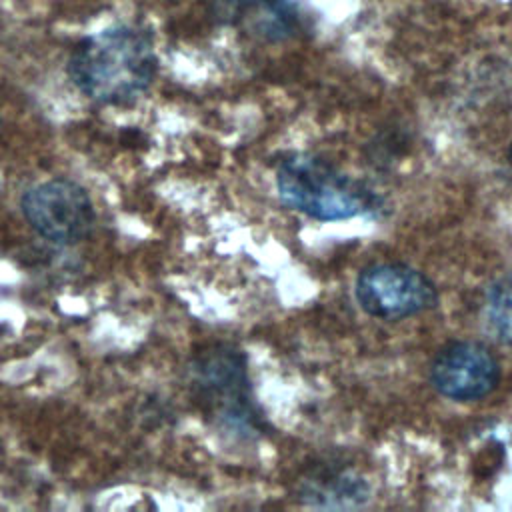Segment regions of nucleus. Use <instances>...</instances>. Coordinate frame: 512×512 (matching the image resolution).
<instances>
[{"label":"nucleus","mask_w":512,"mask_h":512,"mask_svg":"<svg viewBox=\"0 0 512 512\" xmlns=\"http://www.w3.org/2000/svg\"><path fill=\"white\" fill-rule=\"evenodd\" d=\"M68 72L76 88L100 104H128L142 96L156 74L150 36L136 26H114L84 38Z\"/></svg>","instance_id":"nucleus-1"},{"label":"nucleus","mask_w":512,"mask_h":512,"mask_svg":"<svg viewBox=\"0 0 512 512\" xmlns=\"http://www.w3.org/2000/svg\"><path fill=\"white\" fill-rule=\"evenodd\" d=\"M280 200L320 222L348 220L374 210L378 196L358 178L314 154H292L276 172Z\"/></svg>","instance_id":"nucleus-2"},{"label":"nucleus","mask_w":512,"mask_h":512,"mask_svg":"<svg viewBox=\"0 0 512 512\" xmlns=\"http://www.w3.org/2000/svg\"><path fill=\"white\" fill-rule=\"evenodd\" d=\"M192 386L226 432L250 438L260 432V418L250 394L244 356L232 346H212L192 364Z\"/></svg>","instance_id":"nucleus-3"},{"label":"nucleus","mask_w":512,"mask_h":512,"mask_svg":"<svg viewBox=\"0 0 512 512\" xmlns=\"http://www.w3.org/2000/svg\"><path fill=\"white\" fill-rule=\"evenodd\" d=\"M360 308L380 320H402L436 306L438 290L420 270L400 262L364 268L354 284Z\"/></svg>","instance_id":"nucleus-4"},{"label":"nucleus","mask_w":512,"mask_h":512,"mask_svg":"<svg viewBox=\"0 0 512 512\" xmlns=\"http://www.w3.org/2000/svg\"><path fill=\"white\" fill-rule=\"evenodd\" d=\"M22 214L42 238L54 244L82 240L96 218L88 192L64 178L32 186L22 196Z\"/></svg>","instance_id":"nucleus-5"},{"label":"nucleus","mask_w":512,"mask_h":512,"mask_svg":"<svg viewBox=\"0 0 512 512\" xmlns=\"http://www.w3.org/2000/svg\"><path fill=\"white\" fill-rule=\"evenodd\" d=\"M500 382V364L492 350L476 340L444 344L430 364V384L456 402L488 396Z\"/></svg>","instance_id":"nucleus-6"},{"label":"nucleus","mask_w":512,"mask_h":512,"mask_svg":"<svg viewBox=\"0 0 512 512\" xmlns=\"http://www.w3.org/2000/svg\"><path fill=\"white\" fill-rule=\"evenodd\" d=\"M298 498L312 508H354L370 498V484L352 468L328 464L300 482Z\"/></svg>","instance_id":"nucleus-7"},{"label":"nucleus","mask_w":512,"mask_h":512,"mask_svg":"<svg viewBox=\"0 0 512 512\" xmlns=\"http://www.w3.org/2000/svg\"><path fill=\"white\" fill-rule=\"evenodd\" d=\"M486 318L496 336L512 344V272L496 278L486 292Z\"/></svg>","instance_id":"nucleus-8"},{"label":"nucleus","mask_w":512,"mask_h":512,"mask_svg":"<svg viewBox=\"0 0 512 512\" xmlns=\"http://www.w3.org/2000/svg\"><path fill=\"white\" fill-rule=\"evenodd\" d=\"M214 4V12L222 18L236 20L244 16H254V12L262 6L264 0H210Z\"/></svg>","instance_id":"nucleus-9"},{"label":"nucleus","mask_w":512,"mask_h":512,"mask_svg":"<svg viewBox=\"0 0 512 512\" xmlns=\"http://www.w3.org/2000/svg\"><path fill=\"white\" fill-rule=\"evenodd\" d=\"M508 164H510V168H512V142H510V146H508Z\"/></svg>","instance_id":"nucleus-10"}]
</instances>
